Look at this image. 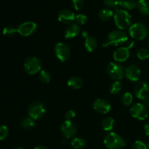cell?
<instances>
[{
  "mask_svg": "<svg viewBox=\"0 0 149 149\" xmlns=\"http://www.w3.org/2000/svg\"><path fill=\"white\" fill-rule=\"evenodd\" d=\"M113 19L115 24L119 30L130 29L132 26V17L130 14L123 9H116L113 15Z\"/></svg>",
  "mask_w": 149,
  "mask_h": 149,
  "instance_id": "1",
  "label": "cell"
},
{
  "mask_svg": "<svg viewBox=\"0 0 149 149\" xmlns=\"http://www.w3.org/2000/svg\"><path fill=\"white\" fill-rule=\"evenodd\" d=\"M104 145L108 149H122L125 146V141L116 132H110L105 136Z\"/></svg>",
  "mask_w": 149,
  "mask_h": 149,
  "instance_id": "2",
  "label": "cell"
},
{
  "mask_svg": "<svg viewBox=\"0 0 149 149\" xmlns=\"http://www.w3.org/2000/svg\"><path fill=\"white\" fill-rule=\"evenodd\" d=\"M128 40V36L127 33L122 30H113L109 33L107 40L103 44V47H107L109 45H113L115 46H119Z\"/></svg>",
  "mask_w": 149,
  "mask_h": 149,
  "instance_id": "3",
  "label": "cell"
},
{
  "mask_svg": "<svg viewBox=\"0 0 149 149\" xmlns=\"http://www.w3.org/2000/svg\"><path fill=\"white\" fill-rule=\"evenodd\" d=\"M129 33L131 37L135 40H143L148 36V31L144 23L138 22L130 27Z\"/></svg>",
  "mask_w": 149,
  "mask_h": 149,
  "instance_id": "4",
  "label": "cell"
},
{
  "mask_svg": "<svg viewBox=\"0 0 149 149\" xmlns=\"http://www.w3.org/2000/svg\"><path fill=\"white\" fill-rule=\"evenodd\" d=\"M47 111L46 106L42 102L34 101L30 104L28 109V113L29 117L33 120H38L43 117Z\"/></svg>",
  "mask_w": 149,
  "mask_h": 149,
  "instance_id": "5",
  "label": "cell"
},
{
  "mask_svg": "<svg viewBox=\"0 0 149 149\" xmlns=\"http://www.w3.org/2000/svg\"><path fill=\"white\" fill-rule=\"evenodd\" d=\"M23 68H24L26 74H29V75H34L41 71L42 62L36 57H29L25 61Z\"/></svg>",
  "mask_w": 149,
  "mask_h": 149,
  "instance_id": "6",
  "label": "cell"
},
{
  "mask_svg": "<svg viewBox=\"0 0 149 149\" xmlns=\"http://www.w3.org/2000/svg\"><path fill=\"white\" fill-rule=\"evenodd\" d=\"M125 69L120 64L110 63L107 66V73L112 79L119 81L125 77Z\"/></svg>",
  "mask_w": 149,
  "mask_h": 149,
  "instance_id": "7",
  "label": "cell"
},
{
  "mask_svg": "<svg viewBox=\"0 0 149 149\" xmlns=\"http://www.w3.org/2000/svg\"><path fill=\"white\" fill-rule=\"evenodd\" d=\"M55 54L57 58L61 62H65L69 58L71 54V49L68 45L63 42H59L56 44L54 48Z\"/></svg>",
  "mask_w": 149,
  "mask_h": 149,
  "instance_id": "8",
  "label": "cell"
},
{
  "mask_svg": "<svg viewBox=\"0 0 149 149\" xmlns=\"http://www.w3.org/2000/svg\"><path fill=\"white\" fill-rule=\"evenodd\" d=\"M130 113L134 118L138 120H145L148 116L147 107L143 103H135L130 108Z\"/></svg>",
  "mask_w": 149,
  "mask_h": 149,
  "instance_id": "9",
  "label": "cell"
},
{
  "mask_svg": "<svg viewBox=\"0 0 149 149\" xmlns=\"http://www.w3.org/2000/svg\"><path fill=\"white\" fill-rule=\"evenodd\" d=\"M61 131L63 135L64 138L70 139V138H73L76 135L77 128L75 124L72 121L65 120L61 124Z\"/></svg>",
  "mask_w": 149,
  "mask_h": 149,
  "instance_id": "10",
  "label": "cell"
},
{
  "mask_svg": "<svg viewBox=\"0 0 149 149\" xmlns=\"http://www.w3.org/2000/svg\"><path fill=\"white\" fill-rule=\"evenodd\" d=\"M17 33L23 36H29L37 30V25L33 21H27L21 23L17 27Z\"/></svg>",
  "mask_w": 149,
  "mask_h": 149,
  "instance_id": "11",
  "label": "cell"
},
{
  "mask_svg": "<svg viewBox=\"0 0 149 149\" xmlns=\"http://www.w3.org/2000/svg\"><path fill=\"white\" fill-rule=\"evenodd\" d=\"M93 109L97 113L102 114H107L111 109V106L108 100L102 98H97L93 104Z\"/></svg>",
  "mask_w": 149,
  "mask_h": 149,
  "instance_id": "12",
  "label": "cell"
},
{
  "mask_svg": "<svg viewBox=\"0 0 149 149\" xmlns=\"http://www.w3.org/2000/svg\"><path fill=\"white\" fill-rule=\"evenodd\" d=\"M141 69L136 65H130L125 69V77L130 81H138L141 78Z\"/></svg>",
  "mask_w": 149,
  "mask_h": 149,
  "instance_id": "13",
  "label": "cell"
},
{
  "mask_svg": "<svg viewBox=\"0 0 149 149\" xmlns=\"http://www.w3.org/2000/svg\"><path fill=\"white\" fill-rule=\"evenodd\" d=\"M135 95L140 100H145L149 97V84L146 81H141L135 86Z\"/></svg>",
  "mask_w": 149,
  "mask_h": 149,
  "instance_id": "14",
  "label": "cell"
},
{
  "mask_svg": "<svg viewBox=\"0 0 149 149\" xmlns=\"http://www.w3.org/2000/svg\"><path fill=\"white\" fill-rule=\"evenodd\" d=\"M75 15L71 10L64 9L61 10L58 14V19L61 23L64 24H71L75 20Z\"/></svg>",
  "mask_w": 149,
  "mask_h": 149,
  "instance_id": "15",
  "label": "cell"
},
{
  "mask_svg": "<svg viewBox=\"0 0 149 149\" xmlns=\"http://www.w3.org/2000/svg\"><path fill=\"white\" fill-rule=\"evenodd\" d=\"M129 48L125 47H119L113 52V58L117 62H125L130 57V51Z\"/></svg>",
  "mask_w": 149,
  "mask_h": 149,
  "instance_id": "16",
  "label": "cell"
},
{
  "mask_svg": "<svg viewBox=\"0 0 149 149\" xmlns=\"http://www.w3.org/2000/svg\"><path fill=\"white\" fill-rule=\"evenodd\" d=\"M80 32V27L77 23H71L64 31V36L65 39H71L77 36Z\"/></svg>",
  "mask_w": 149,
  "mask_h": 149,
  "instance_id": "17",
  "label": "cell"
},
{
  "mask_svg": "<svg viewBox=\"0 0 149 149\" xmlns=\"http://www.w3.org/2000/svg\"><path fill=\"white\" fill-rule=\"evenodd\" d=\"M84 47L89 52H94L97 47V41L93 36H87L84 41Z\"/></svg>",
  "mask_w": 149,
  "mask_h": 149,
  "instance_id": "18",
  "label": "cell"
},
{
  "mask_svg": "<svg viewBox=\"0 0 149 149\" xmlns=\"http://www.w3.org/2000/svg\"><path fill=\"white\" fill-rule=\"evenodd\" d=\"M67 84L71 88L74 89V90H79L82 87L83 81L80 77H72L68 79V80L67 81Z\"/></svg>",
  "mask_w": 149,
  "mask_h": 149,
  "instance_id": "19",
  "label": "cell"
},
{
  "mask_svg": "<svg viewBox=\"0 0 149 149\" xmlns=\"http://www.w3.org/2000/svg\"><path fill=\"white\" fill-rule=\"evenodd\" d=\"M137 8L143 15H149V1L148 0H138L137 1Z\"/></svg>",
  "mask_w": 149,
  "mask_h": 149,
  "instance_id": "20",
  "label": "cell"
},
{
  "mask_svg": "<svg viewBox=\"0 0 149 149\" xmlns=\"http://www.w3.org/2000/svg\"><path fill=\"white\" fill-rule=\"evenodd\" d=\"M114 13L112 11L111 9L109 8H104L102 9L98 13V17L102 21H109L110 20L112 17H113Z\"/></svg>",
  "mask_w": 149,
  "mask_h": 149,
  "instance_id": "21",
  "label": "cell"
},
{
  "mask_svg": "<svg viewBox=\"0 0 149 149\" xmlns=\"http://www.w3.org/2000/svg\"><path fill=\"white\" fill-rule=\"evenodd\" d=\"M119 6L123 10H131L137 7V1L135 0H119Z\"/></svg>",
  "mask_w": 149,
  "mask_h": 149,
  "instance_id": "22",
  "label": "cell"
},
{
  "mask_svg": "<svg viewBox=\"0 0 149 149\" xmlns=\"http://www.w3.org/2000/svg\"><path fill=\"white\" fill-rule=\"evenodd\" d=\"M114 124V119L111 116H107L102 122V128H103V130L106 131V132H110L111 130H113Z\"/></svg>",
  "mask_w": 149,
  "mask_h": 149,
  "instance_id": "23",
  "label": "cell"
},
{
  "mask_svg": "<svg viewBox=\"0 0 149 149\" xmlns=\"http://www.w3.org/2000/svg\"><path fill=\"white\" fill-rule=\"evenodd\" d=\"M71 145L74 149H84L87 146V142L82 138H74L71 141Z\"/></svg>",
  "mask_w": 149,
  "mask_h": 149,
  "instance_id": "24",
  "label": "cell"
},
{
  "mask_svg": "<svg viewBox=\"0 0 149 149\" xmlns=\"http://www.w3.org/2000/svg\"><path fill=\"white\" fill-rule=\"evenodd\" d=\"M34 121L31 117H25L20 122V125L25 130H31L35 127Z\"/></svg>",
  "mask_w": 149,
  "mask_h": 149,
  "instance_id": "25",
  "label": "cell"
},
{
  "mask_svg": "<svg viewBox=\"0 0 149 149\" xmlns=\"http://www.w3.org/2000/svg\"><path fill=\"white\" fill-rule=\"evenodd\" d=\"M122 103H123L125 106H129L132 104V100H133V97H132V95L129 92H126V93H123L122 95Z\"/></svg>",
  "mask_w": 149,
  "mask_h": 149,
  "instance_id": "26",
  "label": "cell"
},
{
  "mask_svg": "<svg viewBox=\"0 0 149 149\" xmlns=\"http://www.w3.org/2000/svg\"><path fill=\"white\" fill-rule=\"evenodd\" d=\"M122 84L119 81H114L110 87V92L113 95H117L122 90Z\"/></svg>",
  "mask_w": 149,
  "mask_h": 149,
  "instance_id": "27",
  "label": "cell"
},
{
  "mask_svg": "<svg viewBox=\"0 0 149 149\" xmlns=\"http://www.w3.org/2000/svg\"><path fill=\"white\" fill-rule=\"evenodd\" d=\"M39 78L40 79V81H42L44 84H48V83L50 81L51 77L50 74L48 71H45V70H42V71L39 72Z\"/></svg>",
  "mask_w": 149,
  "mask_h": 149,
  "instance_id": "28",
  "label": "cell"
},
{
  "mask_svg": "<svg viewBox=\"0 0 149 149\" xmlns=\"http://www.w3.org/2000/svg\"><path fill=\"white\" fill-rule=\"evenodd\" d=\"M137 57L141 61H145L149 58V49L147 48H141L137 52Z\"/></svg>",
  "mask_w": 149,
  "mask_h": 149,
  "instance_id": "29",
  "label": "cell"
},
{
  "mask_svg": "<svg viewBox=\"0 0 149 149\" xmlns=\"http://www.w3.org/2000/svg\"><path fill=\"white\" fill-rule=\"evenodd\" d=\"M17 32V29H15L13 26H7L4 28L2 31V33L4 36H7V37H11L15 35V33Z\"/></svg>",
  "mask_w": 149,
  "mask_h": 149,
  "instance_id": "30",
  "label": "cell"
},
{
  "mask_svg": "<svg viewBox=\"0 0 149 149\" xmlns=\"http://www.w3.org/2000/svg\"><path fill=\"white\" fill-rule=\"evenodd\" d=\"M103 4L109 9H118L119 6V0H104Z\"/></svg>",
  "mask_w": 149,
  "mask_h": 149,
  "instance_id": "31",
  "label": "cell"
},
{
  "mask_svg": "<svg viewBox=\"0 0 149 149\" xmlns=\"http://www.w3.org/2000/svg\"><path fill=\"white\" fill-rule=\"evenodd\" d=\"M75 21L78 25H84L87 21V15L84 14H78L75 17Z\"/></svg>",
  "mask_w": 149,
  "mask_h": 149,
  "instance_id": "32",
  "label": "cell"
},
{
  "mask_svg": "<svg viewBox=\"0 0 149 149\" xmlns=\"http://www.w3.org/2000/svg\"><path fill=\"white\" fill-rule=\"evenodd\" d=\"M9 130L7 126L5 125H1L0 126V141L6 139L7 137L8 136Z\"/></svg>",
  "mask_w": 149,
  "mask_h": 149,
  "instance_id": "33",
  "label": "cell"
},
{
  "mask_svg": "<svg viewBox=\"0 0 149 149\" xmlns=\"http://www.w3.org/2000/svg\"><path fill=\"white\" fill-rule=\"evenodd\" d=\"M84 4V0H72L73 7L76 10H80L81 9H82Z\"/></svg>",
  "mask_w": 149,
  "mask_h": 149,
  "instance_id": "34",
  "label": "cell"
},
{
  "mask_svg": "<svg viewBox=\"0 0 149 149\" xmlns=\"http://www.w3.org/2000/svg\"><path fill=\"white\" fill-rule=\"evenodd\" d=\"M132 149H148L147 146L141 141H136L132 145Z\"/></svg>",
  "mask_w": 149,
  "mask_h": 149,
  "instance_id": "35",
  "label": "cell"
},
{
  "mask_svg": "<svg viewBox=\"0 0 149 149\" xmlns=\"http://www.w3.org/2000/svg\"><path fill=\"white\" fill-rule=\"evenodd\" d=\"M76 116V113L75 111H74L73 110H69L65 113V118L66 120L68 121H71L74 117Z\"/></svg>",
  "mask_w": 149,
  "mask_h": 149,
  "instance_id": "36",
  "label": "cell"
},
{
  "mask_svg": "<svg viewBox=\"0 0 149 149\" xmlns=\"http://www.w3.org/2000/svg\"><path fill=\"white\" fill-rule=\"evenodd\" d=\"M144 131H145L146 135L148 137H149V123H147L146 125L144 126Z\"/></svg>",
  "mask_w": 149,
  "mask_h": 149,
  "instance_id": "37",
  "label": "cell"
},
{
  "mask_svg": "<svg viewBox=\"0 0 149 149\" xmlns=\"http://www.w3.org/2000/svg\"><path fill=\"white\" fill-rule=\"evenodd\" d=\"M34 149H48L46 146H37L34 148Z\"/></svg>",
  "mask_w": 149,
  "mask_h": 149,
  "instance_id": "38",
  "label": "cell"
},
{
  "mask_svg": "<svg viewBox=\"0 0 149 149\" xmlns=\"http://www.w3.org/2000/svg\"><path fill=\"white\" fill-rule=\"evenodd\" d=\"M67 138H63V140H62V143H63V144H65L67 143Z\"/></svg>",
  "mask_w": 149,
  "mask_h": 149,
  "instance_id": "39",
  "label": "cell"
},
{
  "mask_svg": "<svg viewBox=\"0 0 149 149\" xmlns=\"http://www.w3.org/2000/svg\"><path fill=\"white\" fill-rule=\"evenodd\" d=\"M147 148H148V149H149V141L148 142V143H147Z\"/></svg>",
  "mask_w": 149,
  "mask_h": 149,
  "instance_id": "40",
  "label": "cell"
},
{
  "mask_svg": "<svg viewBox=\"0 0 149 149\" xmlns=\"http://www.w3.org/2000/svg\"><path fill=\"white\" fill-rule=\"evenodd\" d=\"M147 45H148V47H149V38H148V42H147Z\"/></svg>",
  "mask_w": 149,
  "mask_h": 149,
  "instance_id": "41",
  "label": "cell"
},
{
  "mask_svg": "<svg viewBox=\"0 0 149 149\" xmlns=\"http://www.w3.org/2000/svg\"><path fill=\"white\" fill-rule=\"evenodd\" d=\"M14 149H24V148H20V147H19V148H14Z\"/></svg>",
  "mask_w": 149,
  "mask_h": 149,
  "instance_id": "42",
  "label": "cell"
},
{
  "mask_svg": "<svg viewBox=\"0 0 149 149\" xmlns=\"http://www.w3.org/2000/svg\"><path fill=\"white\" fill-rule=\"evenodd\" d=\"M148 107H149V105H148Z\"/></svg>",
  "mask_w": 149,
  "mask_h": 149,
  "instance_id": "43",
  "label": "cell"
}]
</instances>
